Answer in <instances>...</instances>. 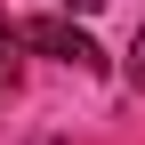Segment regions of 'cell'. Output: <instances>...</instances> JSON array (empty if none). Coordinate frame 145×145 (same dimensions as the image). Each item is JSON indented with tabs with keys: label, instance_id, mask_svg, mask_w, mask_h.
Listing matches in <instances>:
<instances>
[{
	"label": "cell",
	"instance_id": "2",
	"mask_svg": "<svg viewBox=\"0 0 145 145\" xmlns=\"http://www.w3.org/2000/svg\"><path fill=\"white\" fill-rule=\"evenodd\" d=\"M16 97V32H8V16H0V105Z\"/></svg>",
	"mask_w": 145,
	"mask_h": 145
},
{
	"label": "cell",
	"instance_id": "5",
	"mask_svg": "<svg viewBox=\"0 0 145 145\" xmlns=\"http://www.w3.org/2000/svg\"><path fill=\"white\" fill-rule=\"evenodd\" d=\"M40 145H57V137H40Z\"/></svg>",
	"mask_w": 145,
	"mask_h": 145
},
{
	"label": "cell",
	"instance_id": "4",
	"mask_svg": "<svg viewBox=\"0 0 145 145\" xmlns=\"http://www.w3.org/2000/svg\"><path fill=\"white\" fill-rule=\"evenodd\" d=\"M57 8H65V16H97L105 0H57Z\"/></svg>",
	"mask_w": 145,
	"mask_h": 145
},
{
	"label": "cell",
	"instance_id": "3",
	"mask_svg": "<svg viewBox=\"0 0 145 145\" xmlns=\"http://www.w3.org/2000/svg\"><path fill=\"white\" fill-rule=\"evenodd\" d=\"M121 72H129V89H145V24H137V40H129V57H121Z\"/></svg>",
	"mask_w": 145,
	"mask_h": 145
},
{
	"label": "cell",
	"instance_id": "1",
	"mask_svg": "<svg viewBox=\"0 0 145 145\" xmlns=\"http://www.w3.org/2000/svg\"><path fill=\"white\" fill-rule=\"evenodd\" d=\"M8 32H16V48H32V57H57V65H81V72H97V65H105V48L89 40L72 16H16Z\"/></svg>",
	"mask_w": 145,
	"mask_h": 145
}]
</instances>
